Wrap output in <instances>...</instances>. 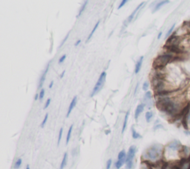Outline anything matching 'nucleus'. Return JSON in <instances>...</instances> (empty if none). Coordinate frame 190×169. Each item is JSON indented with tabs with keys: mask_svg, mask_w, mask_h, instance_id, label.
Masks as SVG:
<instances>
[{
	"mask_svg": "<svg viewBox=\"0 0 190 169\" xmlns=\"http://www.w3.org/2000/svg\"><path fill=\"white\" fill-rule=\"evenodd\" d=\"M163 154V147L161 145L156 144L148 148L142 155L144 162L154 164L161 161Z\"/></svg>",
	"mask_w": 190,
	"mask_h": 169,
	"instance_id": "f257e3e1",
	"label": "nucleus"
},
{
	"mask_svg": "<svg viewBox=\"0 0 190 169\" xmlns=\"http://www.w3.org/2000/svg\"><path fill=\"white\" fill-rule=\"evenodd\" d=\"M177 58V57L174 56L173 54L170 52L164 53L163 55H160L154 61L153 66L155 69H163L165 68V66L168 63H169L171 61Z\"/></svg>",
	"mask_w": 190,
	"mask_h": 169,
	"instance_id": "f03ea898",
	"label": "nucleus"
},
{
	"mask_svg": "<svg viewBox=\"0 0 190 169\" xmlns=\"http://www.w3.org/2000/svg\"><path fill=\"white\" fill-rule=\"evenodd\" d=\"M136 151H137V148L134 145L131 146L129 149H128V151L126 160V169H132V168H133L134 158V156H135Z\"/></svg>",
	"mask_w": 190,
	"mask_h": 169,
	"instance_id": "7ed1b4c3",
	"label": "nucleus"
},
{
	"mask_svg": "<svg viewBox=\"0 0 190 169\" xmlns=\"http://www.w3.org/2000/svg\"><path fill=\"white\" fill-rule=\"evenodd\" d=\"M106 78V71H102V72L101 73V75H100V77H99L98 80L97 81V83L95 84L94 89H93L92 94H91V96L93 97L94 95L98 94V93L100 92V89L102 88V87H103Z\"/></svg>",
	"mask_w": 190,
	"mask_h": 169,
	"instance_id": "20e7f679",
	"label": "nucleus"
},
{
	"mask_svg": "<svg viewBox=\"0 0 190 169\" xmlns=\"http://www.w3.org/2000/svg\"><path fill=\"white\" fill-rule=\"evenodd\" d=\"M166 148L171 151H180L182 148V145L178 140H174L170 142Z\"/></svg>",
	"mask_w": 190,
	"mask_h": 169,
	"instance_id": "39448f33",
	"label": "nucleus"
},
{
	"mask_svg": "<svg viewBox=\"0 0 190 169\" xmlns=\"http://www.w3.org/2000/svg\"><path fill=\"white\" fill-rule=\"evenodd\" d=\"M49 67H50V63H48L46 68L45 69L44 71H43L42 74V75H41L40 79H39V85H38V89H41L42 87L43 84H44L45 78H46V75H48V72Z\"/></svg>",
	"mask_w": 190,
	"mask_h": 169,
	"instance_id": "423d86ee",
	"label": "nucleus"
},
{
	"mask_svg": "<svg viewBox=\"0 0 190 169\" xmlns=\"http://www.w3.org/2000/svg\"><path fill=\"white\" fill-rule=\"evenodd\" d=\"M77 101V96H74V98H73L72 100H71V104H70V105H69V107H68V112H67V115H66L67 117H69V116H70V114L71 113V112H72L73 109L74 108L75 106H76Z\"/></svg>",
	"mask_w": 190,
	"mask_h": 169,
	"instance_id": "0eeeda50",
	"label": "nucleus"
},
{
	"mask_svg": "<svg viewBox=\"0 0 190 169\" xmlns=\"http://www.w3.org/2000/svg\"><path fill=\"white\" fill-rule=\"evenodd\" d=\"M144 108H145V104H140L137 107L135 113H134V119H135L136 120L138 119V117L140 116V115L141 114L142 111H143Z\"/></svg>",
	"mask_w": 190,
	"mask_h": 169,
	"instance_id": "6e6552de",
	"label": "nucleus"
},
{
	"mask_svg": "<svg viewBox=\"0 0 190 169\" xmlns=\"http://www.w3.org/2000/svg\"><path fill=\"white\" fill-rule=\"evenodd\" d=\"M143 57H140V59L138 60V61H137L136 65H135V69H134V73L135 74H138V73L140 72V69H141L142 65V62H143Z\"/></svg>",
	"mask_w": 190,
	"mask_h": 169,
	"instance_id": "1a4fd4ad",
	"label": "nucleus"
},
{
	"mask_svg": "<svg viewBox=\"0 0 190 169\" xmlns=\"http://www.w3.org/2000/svg\"><path fill=\"white\" fill-rule=\"evenodd\" d=\"M143 4H144V3H140V5H138V7H137L135 9H134V11L133 12H132V14H131V15L129 16V17H128V19H127V22H128V23H131V22L132 21V19H134V16L136 15L137 12H138V10H139V9L140 8L142 7V5H143Z\"/></svg>",
	"mask_w": 190,
	"mask_h": 169,
	"instance_id": "9d476101",
	"label": "nucleus"
},
{
	"mask_svg": "<svg viewBox=\"0 0 190 169\" xmlns=\"http://www.w3.org/2000/svg\"><path fill=\"white\" fill-rule=\"evenodd\" d=\"M126 156H127V154H126V151L124 150H122L119 153L118 156V160L121 161V162L126 163Z\"/></svg>",
	"mask_w": 190,
	"mask_h": 169,
	"instance_id": "9b49d317",
	"label": "nucleus"
},
{
	"mask_svg": "<svg viewBox=\"0 0 190 169\" xmlns=\"http://www.w3.org/2000/svg\"><path fill=\"white\" fill-rule=\"evenodd\" d=\"M67 161H68V153L65 152L64 155H63V158L62 160V162L60 164V166H59V169H64L67 164Z\"/></svg>",
	"mask_w": 190,
	"mask_h": 169,
	"instance_id": "f8f14e48",
	"label": "nucleus"
},
{
	"mask_svg": "<svg viewBox=\"0 0 190 169\" xmlns=\"http://www.w3.org/2000/svg\"><path fill=\"white\" fill-rule=\"evenodd\" d=\"M129 114H130L129 111H127V113H126L123 124H122V134H124L125 130H126V126H127V122H128V116H129Z\"/></svg>",
	"mask_w": 190,
	"mask_h": 169,
	"instance_id": "ddd939ff",
	"label": "nucleus"
},
{
	"mask_svg": "<svg viewBox=\"0 0 190 169\" xmlns=\"http://www.w3.org/2000/svg\"><path fill=\"white\" fill-rule=\"evenodd\" d=\"M100 21L99 20V21H98L97 22V23L95 24V25H94V27L93 28V29H92V31H91V33H90V34L88 35V38H87V43H88V42L90 40H91V38H92V36L94 35V32L95 31H96V30L98 29V26H99V25H100Z\"/></svg>",
	"mask_w": 190,
	"mask_h": 169,
	"instance_id": "4468645a",
	"label": "nucleus"
},
{
	"mask_svg": "<svg viewBox=\"0 0 190 169\" xmlns=\"http://www.w3.org/2000/svg\"><path fill=\"white\" fill-rule=\"evenodd\" d=\"M169 3V1H168V0H166V1H162V2H160V3H158L157 5H155V7H154V11H153V13H154V12H156L157 11H158V10H159V9L160 8L162 7V6L165 5V4Z\"/></svg>",
	"mask_w": 190,
	"mask_h": 169,
	"instance_id": "2eb2a0df",
	"label": "nucleus"
},
{
	"mask_svg": "<svg viewBox=\"0 0 190 169\" xmlns=\"http://www.w3.org/2000/svg\"><path fill=\"white\" fill-rule=\"evenodd\" d=\"M87 4H88V1H86L84 3H83V5H82V7H81V8L80 9V11H79V13H78V14H77V18H79V17H80L81 15H82V13H83V11H85V9H86V6H87Z\"/></svg>",
	"mask_w": 190,
	"mask_h": 169,
	"instance_id": "dca6fc26",
	"label": "nucleus"
},
{
	"mask_svg": "<svg viewBox=\"0 0 190 169\" xmlns=\"http://www.w3.org/2000/svg\"><path fill=\"white\" fill-rule=\"evenodd\" d=\"M73 126H74V125L71 124V127L68 129V134H67V136H66V144H68L69 141H70V140H71V133H72V130H73Z\"/></svg>",
	"mask_w": 190,
	"mask_h": 169,
	"instance_id": "f3484780",
	"label": "nucleus"
},
{
	"mask_svg": "<svg viewBox=\"0 0 190 169\" xmlns=\"http://www.w3.org/2000/svg\"><path fill=\"white\" fill-rule=\"evenodd\" d=\"M145 117H146V122H150V121L152 120V117H153V113H152V111H148V112L146 113Z\"/></svg>",
	"mask_w": 190,
	"mask_h": 169,
	"instance_id": "a211bd4d",
	"label": "nucleus"
},
{
	"mask_svg": "<svg viewBox=\"0 0 190 169\" xmlns=\"http://www.w3.org/2000/svg\"><path fill=\"white\" fill-rule=\"evenodd\" d=\"M132 137H133V139H134V140H138V139L141 138L140 134H139V133L137 132V131L134 130L133 128H132Z\"/></svg>",
	"mask_w": 190,
	"mask_h": 169,
	"instance_id": "6ab92c4d",
	"label": "nucleus"
},
{
	"mask_svg": "<svg viewBox=\"0 0 190 169\" xmlns=\"http://www.w3.org/2000/svg\"><path fill=\"white\" fill-rule=\"evenodd\" d=\"M22 163V160L21 158H19L17 161H16V162L14 164V168L18 169V168H20Z\"/></svg>",
	"mask_w": 190,
	"mask_h": 169,
	"instance_id": "aec40b11",
	"label": "nucleus"
},
{
	"mask_svg": "<svg viewBox=\"0 0 190 169\" xmlns=\"http://www.w3.org/2000/svg\"><path fill=\"white\" fill-rule=\"evenodd\" d=\"M62 134H63V128H61L60 130H59V136H58V140H57V145H59V143L61 142V140H62Z\"/></svg>",
	"mask_w": 190,
	"mask_h": 169,
	"instance_id": "412c9836",
	"label": "nucleus"
},
{
	"mask_svg": "<svg viewBox=\"0 0 190 169\" xmlns=\"http://www.w3.org/2000/svg\"><path fill=\"white\" fill-rule=\"evenodd\" d=\"M175 23H174L173 25H172V26L171 28H170V29L169 30V31H168L167 34H166V37H169V36H171L172 33V31H173L174 29H175Z\"/></svg>",
	"mask_w": 190,
	"mask_h": 169,
	"instance_id": "4be33fe9",
	"label": "nucleus"
},
{
	"mask_svg": "<svg viewBox=\"0 0 190 169\" xmlns=\"http://www.w3.org/2000/svg\"><path fill=\"white\" fill-rule=\"evenodd\" d=\"M48 113H46L45 117H44V119H43L42 122V124H41L42 128H44V127H45V124H46V122L48 121Z\"/></svg>",
	"mask_w": 190,
	"mask_h": 169,
	"instance_id": "5701e85b",
	"label": "nucleus"
},
{
	"mask_svg": "<svg viewBox=\"0 0 190 169\" xmlns=\"http://www.w3.org/2000/svg\"><path fill=\"white\" fill-rule=\"evenodd\" d=\"M152 98V95L151 92H146L145 94V96H144V98L145 100H151Z\"/></svg>",
	"mask_w": 190,
	"mask_h": 169,
	"instance_id": "b1692460",
	"label": "nucleus"
},
{
	"mask_svg": "<svg viewBox=\"0 0 190 169\" xmlns=\"http://www.w3.org/2000/svg\"><path fill=\"white\" fill-rule=\"evenodd\" d=\"M39 100L40 101H42L43 99V98H44V96H45V89H42L41 90H40V92L39 93Z\"/></svg>",
	"mask_w": 190,
	"mask_h": 169,
	"instance_id": "393cba45",
	"label": "nucleus"
},
{
	"mask_svg": "<svg viewBox=\"0 0 190 169\" xmlns=\"http://www.w3.org/2000/svg\"><path fill=\"white\" fill-rule=\"evenodd\" d=\"M148 86H149V83H148V81H145L142 85V90L144 91H147L148 89Z\"/></svg>",
	"mask_w": 190,
	"mask_h": 169,
	"instance_id": "a878e982",
	"label": "nucleus"
},
{
	"mask_svg": "<svg viewBox=\"0 0 190 169\" xmlns=\"http://www.w3.org/2000/svg\"><path fill=\"white\" fill-rule=\"evenodd\" d=\"M112 165V160H111V159H109L106 162V169H110Z\"/></svg>",
	"mask_w": 190,
	"mask_h": 169,
	"instance_id": "bb28decb",
	"label": "nucleus"
},
{
	"mask_svg": "<svg viewBox=\"0 0 190 169\" xmlns=\"http://www.w3.org/2000/svg\"><path fill=\"white\" fill-rule=\"evenodd\" d=\"M69 34H70V32H68V34H67V35H66V37H65L64 38V40H63L62 41V43H61V44H60V45H59V47H62L63 45H64V43H65V42H66V40H67V39L68 38V37H69Z\"/></svg>",
	"mask_w": 190,
	"mask_h": 169,
	"instance_id": "cd10ccee",
	"label": "nucleus"
},
{
	"mask_svg": "<svg viewBox=\"0 0 190 169\" xmlns=\"http://www.w3.org/2000/svg\"><path fill=\"white\" fill-rule=\"evenodd\" d=\"M126 3H127V0H122V1L121 2V3H120V5H119V6H118V9L122 8L123 7V6H124L125 5H126Z\"/></svg>",
	"mask_w": 190,
	"mask_h": 169,
	"instance_id": "c85d7f7f",
	"label": "nucleus"
},
{
	"mask_svg": "<svg viewBox=\"0 0 190 169\" xmlns=\"http://www.w3.org/2000/svg\"><path fill=\"white\" fill-rule=\"evenodd\" d=\"M65 58H66V55H63L62 56H61V57H59V63H62L64 62Z\"/></svg>",
	"mask_w": 190,
	"mask_h": 169,
	"instance_id": "c756f323",
	"label": "nucleus"
},
{
	"mask_svg": "<svg viewBox=\"0 0 190 169\" xmlns=\"http://www.w3.org/2000/svg\"><path fill=\"white\" fill-rule=\"evenodd\" d=\"M51 98H48V100L46 101V102H45V106H44V109H47L48 107V106L51 104Z\"/></svg>",
	"mask_w": 190,
	"mask_h": 169,
	"instance_id": "7c9ffc66",
	"label": "nucleus"
},
{
	"mask_svg": "<svg viewBox=\"0 0 190 169\" xmlns=\"http://www.w3.org/2000/svg\"><path fill=\"white\" fill-rule=\"evenodd\" d=\"M187 123H189L190 124V113H189V114L187 116Z\"/></svg>",
	"mask_w": 190,
	"mask_h": 169,
	"instance_id": "2f4dec72",
	"label": "nucleus"
},
{
	"mask_svg": "<svg viewBox=\"0 0 190 169\" xmlns=\"http://www.w3.org/2000/svg\"><path fill=\"white\" fill-rule=\"evenodd\" d=\"M80 43H81V40H77L76 43H75L74 45H75V46H77V45H79L80 44Z\"/></svg>",
	"mask_w": 190,
	"mask_h": 169,
	"instance_id": "473e14b6",
	"label": "nucleus"
},
{
	"mask_svg": "<svg viewBox=\"0 0 190 169\" xmlns=\"http://www.w3.org/2000/svg\"><path fill=\"white\" fill-rule=\"evenodd\" d=\"M163 128V126H162L161 124H158V125H157V126H155L154 127V130H157V129H158V128Z\"/></svg>",
	"mask_w": 190,
	"mask_h": 169,
	"instance_id": "72a5a7b5",
	"label": "nucleus"
},
{
	"mask_svg": "<svg viewBox=\"0 0 190 169\" xmlns=\"http://www.w3.org/2000/svg\"><path fill=\"white\" fill-rule=\"evenodd\" d=\"M184 134L186 135H187V136H190V131L189 130H185L184 131Z\"/></svg>",
	"mask_w": 190,
	"mask_h": 169,
	"instance_id": "f704fd0d",
	"label": "nucleus"
},
{
	"mask_svg": "<svg viewBox=\"0 0 190 169\" xmlns=\"http://www.w3.org/2000/svg\"><path fill=\"white\" fill-rule=\"evenodd\" d=\"M53 85V81H51V82L50 83V84H49V88H50V89L52 88Z\"/></svg>",
	"mask_w": 190,
	"mask_h": 169,
	"instance_id": "c9c22d12",
	"label": "nucleus"
},
{
	"mask_svg": "<svg viewBox=\"0 0 190 169\" xmlns=\"http://www.w3.org/2000/svg\"><path fill=\"white\" fill-rule=\"evenodd\" d=\"M38 98H39V94H36V95H35V101H37V99Z\"/></svg>",
	"mask_w": 190,
	"mask_h": 169,
	"instance_id": "e433bc0d",
	"label": "nucleus"
},
{
	"mask_svg": "<svg viewBox=\"0 0 190 169\" xmlns=\"http://www.w3.org/2000/svg\"><path fill=\"white\" fill-rule=\"evenodd\" d=\"M161 36H162V32H161V31H160V32L159 34H158V39L159 40L160 38V37H161Z\"/></svg>",
	"mask_w": 190,
	"mask_h": 169,
	"instance_id": "4c0bfd02",
	"label": "nucleus"
},
{
	"mask_svg": "<svg viewBox=\"0 0 190 169\" xmlns=\"http://www.w3.org/2000/svg\"><path fill=\"white\" fill-rule=\"evenodd\" d=\"M65 71H63L62 72V74H61V75H60V77L61 78H62L63 77H64V75H65Z\"/></svg>",
	"mask_w": 190,
	"mask_h": 169,
	"instance_id": "58836bf2",
	"label": "nucleus"
},
{
	"mask_svg": "<svg viewBox=\"0 0 190 169\" xmlns=\"http://www.w3.org/2000/svg\"><path fill=\"white\" fill-rule=\"evenodd\" d=\"M138 85H139V83H138V84H137L136 88H135V90H134V95H135V94H136V92H137V89H138Z\"/></svg>",
	"mask_w": 190,
	"mask_h": 169,
	"instance_id": "ea45409f",
	"label": "nucleus"
},
{
	"mask_svg": "<svg viewBox=\"0 0 190 169\" xmlns=\"http://www.w3.org/2000/svg\"><path fill=\"white\" fill-rule=\"evenodd\" d=\"M25 169H30V166H29V165H27L26 168H25Z\"/></svg>",
	"mask_w": 190,
	"mask_h": 169,
	"instance_id": "a19ab883",
	"label": "nucleus"
}]
</instances>
